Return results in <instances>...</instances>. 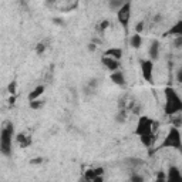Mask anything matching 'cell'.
<instances>
[{"instance_id": "1", "label": "cell", "mask_w": 182, "mask_h": 182, "mask_svg": "<svg viewBox=\"0 0 182 182\" xmlns=\"http://www.w3.org/2000/svg\"><path fill=\"white\" fill-rule=\"evenodd\" d=\"M158 128V123L147 115H139L138 123H136L135 134L139 136L144 147L150 148L154 139H155V131Z\"/></svg>"}, {"instance_id": "2", "label": "cell", "mask_w": 182, "mask_h": 182, "mask_svg": "<svg viewBox=\"0 0 182 182\" xmlns=\"http://www.w3.org/2000/svg\"><path fill=\"white\" fill-rule=\"evenodd\" d=\"M164 111H165V115H174L176 112H182V100L179 97V94L176 92L172 85H168L165 88V107H164Z\"/></svg>"}, {"instance_id": "3", "label": "cell", "mask_w": 182, "mask_h": 182, "mask_svg": "<svg viewBox=\"0 0 182 182\" xmlns=\"http://www.w3.org/2000/svg\"><path fill=\"white\" fill-rule=\"evenodd\" d=\"M14 135V127L10 121H4L0 130V152L4 156L12 155V138Z\"/></svg>"}, {"instance_id": "4", "label": "cell", "mask_w": 182, "mask_h": 182, "mask_svg": "<svg viewBox=\"0 0 182 182\" xmlns=\"http://www.w3.org/2000/svg\"><path fill=\"white\" fill-rule=\"evenodd\" d=\"M182 142H181V132L179 128L176 127H171L169 131L167 132V135L164 138L162 144L158 147V150H164V148H174V150H181Z\"/></svg>"}, {"instance_id": "5", "label": "cell", "mask_w": 182, "mask_h": 182, "mask_svg": "<svg viewBox=\"0 0 182 182\" xmlns=\"http://www.w3.org/2000/svg\"><path fill=\"white\" fill-rule=\"evenodd\" d=\"M117 19L121 23V26L125 27V30H127L130 19H131V0H127L123 6L117 10Z\"/></svg>"}, {"instance_id": "6", "label": "cell", "mask_w": 182, "mask_h": 182, "mask_svg": "<svg viewBox=\"0 0 182 182\" xmlns=\"http://www.w3.org/2000/svg\"><path fill=\"white\" fill-rule=\"evenodd\" d=\"M139 65H141V73L145 81L152 83V73H154V61L150 59H141L139 60Z\"/></svg>"}, {"instance_id": "7", "label": "cell", "mask_w": 182, "mask_h": 182, "mask_svg": "<svg viewBox=\"0 0 182 182\" xmlns=\"http://www.w3.org/2000/svg\"><path fill=\"white\" fill-rule=\"evenodd\" d=\"M182 179V174L181 169L178 168L176 165H171L167 171V182L168 181H181Z\"/></svg>"}, {"instance_id": "8", "label": "cell", "mask_w": 182, "mask_h": 182, "mask_svg": "<svg viewBox=\"0 0 182 182\" xmlns=\"http://www.w3.org/2000/svg\"><path fill=\"white\" fill-rule=\"evenodd\" d=\"M101 63L110 70V71H115L120 68V60H115L112 57H108V56H103L101 57Z\"/></svg>"}, {"instance_id": "9", "label": "cell", "mask_w": 182, "mask_h": 182, "mask_svg": "<svg viewBox=\"0 0 182 182\" xmlns=\"http://www.w3.org/2000/svg\"><path fill=\"white\" fill-rule=\"evenodd\" d=\"M110 80L112 81V83H114V84L120 85V87L125 85V77H124L123 71H118V70H115V71H111Z\"/></svg>"}, {"instance_id": "10", "label": "cell", "mask_w": 182, "mask_h": 182, "mask_svg": "<svg viewBox=\"0 0 182 182\" xmlns=\"http://www.w3.org/2000/svg\"><path fill=\"white\" fill-rule=\"evenodd\" d=\"M148 53H150V57H151L150 60H152V61L159 57V41H158V40H154V41L151 43Z\"/></svg>"}, {"instance_id": "11", "label": "cell", "mask_w": 182, "mask_h": 182, "mask_svg": "<svg viewBox=\"0 0 182 182\" xmlns=\"http://www.w3.org/2000/svg\"><path fill=\"white\" fill-rule=\"evenodd\" d=\"M44 91H46V85H43V84H40V85H37L36 88L33 91H30V94H29V101H33V100H37L39 97H41L43 94H44Z\"/></svg>"}, {"instance_id": "12", "label": "cell", "mask_w": 182, "mask_h": 182, "mask_svg": "<svg viewBox=\"0 0 182 182\" xmlns=\"http://www.w3.org/2000/svg\"><path fill=\"white\" fill-rule=\"evenodd\" d=\"M165 36H182V21L179 20V21H176L175 26H172L171 29H169L168 32L165 33Z\"/></svg>"}, {"instance_id": "13", "label": "cell", "mask_w": 182, "mask_h": 182, "mask_svg": "<svg viewBox=\"0 0 182 182\" xmlns=\"http://www.w3.org/2000/svg\"><path fill=\"white\" fill-rule=\"evenodd\" d=\"M16 139H17V142H19L20 148H27V147L32 144V139H30V136H27L26 134H23V132L17 134Z\"/></svg>"}, {"instance_id": "14", "label": "cell", "mask_w": 182, "mask_h": 182, "mask_svg": "<svg viewBox=\"0 0 182 182\" xmlns=\"http://www.w3.org/2000/svg\"><path fill=\"white\" fill-rule=\"evenodd\" d=\"M104 56H108V57H112V59L115 60H121L123 59V50L121 48H108V50H105Z\"/></svg>"}, {"instance_id": "15", "label": "cell", "mask_w": 182, "mask_h": 182, "mask_svg": "<svg viewBox=\"0 0 182 182\" xmlns=\"http://www.w3.org/2000/svg\"><path fill=\"white\" fill-rule=\"evenodd\" d=\"M130 44L132 48H139V47L142 46V37H141V34L135 33V34L130 39Z\"/></svg>"}, {"instance_id": "16", "label": "cell", "mask_w": 182, "mask_h": 182, "mask_svg": "<svg viewBox=\"0 0 182 182\" xmlns=\"http://www.w3.org/2000/svg\"><path fill=\"white\" fill-rule=\"evenodd\" d=\"M127 112H128V110L127 108H120V111H118V114L115 115V121L120 124H124L125 121H127Z\"/></svg>"}, {"instance_id": "17", "label": "cell", "mask_w": 182, "mask_h": 182, "mask_svg": "<svg viewBox=\"0 0 182 182\" xmlns=\"http://www.w3.org/2000/svg\"><path fill=\"white\" fill-rule=\"evenodd\" d=\"M127 164H128L132 169H135L136 167L142 165V161H141L139 158H128V159H127Z\"/></svg>"}, {"instance_id": "18", "label": "cell", "mask_w": 182, "mask_h": 182, "mask_svg": "<svg viewBox=\"0 0 182 182\" xmlns=\"http://www.w3.org/2000/svg\"><path fill=\"white\" fill-rule=\"evenodd\" d=\"M46 48H47V43H46V41H40L39 44L34 47V50H36V54H37V56H41V54L46 51Z\"/></svg>"}, {"instance_id": "19", "label": "cell", "mask_w": 182, "mask_h": 182, "mask_svg": "<svg viewBox=\"0 0 182 182\" xmlns=\"http://www.w3.org/2000/svg\"><path fill=\"white\" fill-rule=\"evenodd\" d=\"M125 1H127V0H110L108 4H110V9H112V10H118Z\"/></svg>"}, {"instance_id": "20", "label": "cell", "mask_w": 182, "mask_h": 182, "mask_svg": "<svg viewBox=\"0 0 182 182\" xmlns=\"http://www.w3.org/2000/svg\"><path fill=\"white\" fill-rule=\"evenodd\" d=\"M43 104H44V101L37 98V100H33V101H30V104H29V105H30V108H32V110H40V108L43 107Z\"/></svg>"}, {"instance_id": "21", "label": "cell", "mask_w": 182, "mask_h": 182, "mask_svg": "<svg viewBox=\"0 0 182 182\" xmlns=\"http://www.w3.org/2000/svg\"><path fill=\"white\" fill-rule=\"evenodd\" d=\"M94 178H95V172H94V168H90V169H87L85 171V174H84V179L85 181H94Z\"/></svg>"}, {"instance_id": "22", "label": "cell", "mask_w": 182, "mask_h": 182, "mask_svg": "<svg viewBox=\"0 0 182 182\" xmlns=\"http://www.w3.org/2000/svg\"><path fill=\"white\" fill-rule=\"evenodd\" d=\"M16 90H17V83L13 80L12 83H9V85H7V92L10 95H16Z\"/></svg>"}, {"instance_id": "23", "label": "cell", "mask_w": 182, "mask_h": 182, "mask_svg": "<svg viewBox=\"0 0 182 182\" xmlns=\"http://www.w3.org/2000/svg\"><path fill=\"white\" fill-rule=\"evenodd\" d=\"M108 26H110V21L108 20H103V21H100V24H98V30L101 33H104L107 29H108Z\"/></svg>"}, {"instance_id": "24", "label": "cell", "mask_w": 182, "mask_h": 182, "mask_svg": "<svg viewBox=\"0 0 182 182\" xmlns=\"http://www.w3.org/2000/svg\"><path fill=\"white\" fill-rule=\"evenodd\" d=\"M130 181H132V182H142L144 176H141L139 174H136V171H135V174H132V175L130 176Z\"/></svg>"}, {"instance_id": "25", "label": "cell", "mask_w": 182, "mask_h": 182, "mask_svg": "<svg viewBox=\"0 0 182 182\" xmlns=\"http://www.w3.org/2000/svg\"><path fill=\"white\" fill-rule=\"evenodd\" d=\"M97 84H98V80H97V78H91L90 81H88V84H87V87H88V88H91V90H95Z\"/></svg>"}, {"instance_id": "26", "label": "cell", "mask_w": 182, "mask_h": 182, "mask_svg": "<svg viewBox=\"0 0 182 182\" xmlns=\"http://www.w3.org/2000/svg\"><path fill=\"white\" fill-rule=\"evenodd\" d=\"M156 181L167 182V175H165V172H164V171H159V172L156 174Z\"/></svg>"}, {"instance_id": "27", "label": "cell", "mask_w": 182, "mask_h": 182, "mask_svg": "<svg viewBox=\"0 0 182 182\" xmlns=\"http://www.w3.org/2000/svg\"><path fill=\"white\" fill-rule=\"evenodd\" d=\"M43 161H44L43 156H36V158H33L32 161H30V164H32V165H39V164H41Z\"/></svg>"}, {"instance_id": "28", "label": "cell", "mask_w": 182, "mask_h": 182, "mask_svg": "<svg viewBox=\"0 0 182 182\" xmlns=\"http://www.w3.org/2000/svg\"><path fill=\"white\" fill-rule=\"evenodd\" d=\"M144 30V21H139V23H136L135 26V33H138V34H141Z\"/></svg>"}, {"instance_id": "29", "label": "cell", "mask_w": 182, "mask_h": 182, "mask_svg": "<svg viewBox=\"0 0 182 182\" xmlns=\"http://www.w3.org/2000/svg\"><path fill=\"white\" fill-rule=\"evenodd\" d=\"M175 80H176V81H178V83H179V84H181V83H182V68H178V70H176Z\"/></svg>"}, {"instance_id": "30", "label": "cell", "mask_w": 182, "mask_h": 182, "mask_svg": "<svg viewBox=\"0 0 182 182\" xmlns=\"http://www.w3.org/2000/svg\"><path fill=\"white\" fill-rule=\"evenodd\" d=\"M174 44H175L176 48H181V46H182V36H176V39H175V41H174Z\"/></svg>"}, {"instance_id": "31", "label": "cell", "mask_w": 182, "mask_h": 182, "mask_svg": "<svg viewBox=\"0 0 182 182\" xmlns=\"http://www.w3.org/2000/svg\"><path fill=\"white\" fill-rule=\"evenodd\" d=\"M94 172H95V176L97 175H104L105 169L103 167H97V168H94Z\"/></svg>"}, {"instance_id": "32", "label": "cell", "mask_w": 182, "mask_h": 182, "mask_svg": "<svg viewBox=\"0 0 182 182\" xmlns=\"http://www.w3.org/2000/svg\"><path fill=\"white\" fill-rule=\"evenodd\" d=\"M87 48H88V51L94 53V51H95V50H97V46L94 44V43H90V44H88V47H87Z\"/></svg>"}, {"instance_id": "33", "label": "cell", "mask_w": 182, "mask_h": 182, "mask_svg": "<svg viewBox=\"0 0 182 182\" xmlns=\"http://www.w3.org/2000/svg\"><path fill=\"white\" fill-rule=\"evenodd\" d=\"M159 21H162V14H156L155 17H154V23H159Z\"/></svg>"}, {"instance_id": "34", "label": "cell", "mask_w": 182, "mask_h": 182, "mask_svg": "<svg viewBox=\"0 0 182 182\" xmlns=\"http://www.w3.org/2000/svg\"><path fill=\"white\" fill-rule=\"evenodd\" d=\"M9 105H14V103H16V95H12V97L9 98Z\"/></svg>"}, {"instance_id": "35", "label": "cell", "mask_w": 182, "mask_h": 182, "mask_svg": "<svg viewBox=\"0 0 182 182\" xmlns=\"http://www.w3.org/2000/svg\"><path fill=\"white\" fill-rule=\"evenodd\" d=\"M53 21H54L56 24H59V26H63V20L61 19H53Z\"/></svg>"}]
</instances>
